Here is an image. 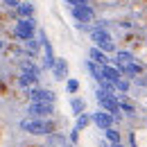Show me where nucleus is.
I'll list each match as a JSON object with an SVG mask.
<instances>
[{"label": "nucleus", "mask_w": 147, "mask_h": 147, "mask_svg": "<svg viewBox=\"0 0 147 147\" xmlns=\"http://www.w3.org/2000/svg\"><path fill=\"white\" fill-rule=\"evenodd\" d=\"M95 122H97L100 127H109V118H107L104 113H100V115H95Z\"/></svg>", "instance_id": "nucleus-1"}, {"label": "nucleus", "mask_w": 147, "mask_h": 147, "mask_svg": "<svg viewBox=\"0 0 147 147\" xmlns=\"http://www.w3.org/2000/svg\"><path fill=\"white\" fill-rule=\"evenodd\" d=\"M68 91H70V93L77 91V82H70V84H68Z\"/></svg>", "instance_id": "nucleus-2"}, {"label": "nucleus", "mask_w": 147, "mask_h": 147, "mask_svg": "<svg viewBox=\"0 0 147 147\" xmlns=\"http://www.w3.org/2000/svg\"><path fill=\"white\" fill-rule=\"evenodd\" d=\"M0 143H2V131H0Z\"/></svg>", "instance_id": "nucleus-3"}, {"label": "nucleus", "mask_w": 147, "mask_h": 147, "mask_svg": "<svg viewBox=\"0 0 147 147\" xmlns=\"http://www.w3.org/2000/svg\"><path fill=\"white\" fill-rule=\"evenodd\" d=\"M102 2H109V0H102Z\"/></svg>", "instance_id": "nucleus-4"}]
</instances>
